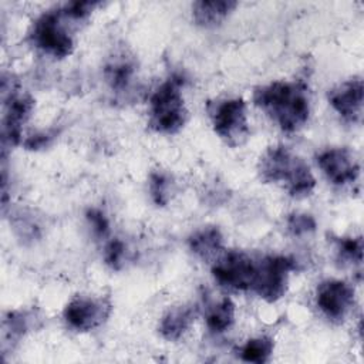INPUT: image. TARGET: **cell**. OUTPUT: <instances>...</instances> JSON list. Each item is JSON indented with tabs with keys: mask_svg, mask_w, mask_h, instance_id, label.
<instances>
[{
	"mask_svg": "<svg viewBox=\"0 0 364 364\" xmlns=\"http://www.w3.org/2000/svg\"><path fill=\"white\" fill-rule=\"evenodd\" d=\"M102 257H104V263L112 269V270H121L124 263H125V257H127V246L125 243L118 239L114 237L111 240H108L104 246L102 250Z\"/></svg>",
	"mask_w": 364,
	"mask_h": 364,
	"instance_id": "obj_23",
	"label": "cell"
},
{
	"mask_svg": "<svg viewBox=\"0 0 364 364\" xmlns=\"http://www.w3.org/2000/svg\"><path fill=\"white\" fill-rule=\"evenodd\" d=\"M262 182L282 185L289 196L304 199L314 192L316 178L303 158L284 145L269 146L257 162Z\"/></svg>",
	"mask_w": 364,
	"mask_h": 364,
	"instance_id": "obj_2",
	"label": "cell"
},
{
	"mask_svg": "<svg viewBox=\"0 0 364 364\" xmlns=\"http://www.w3.org/2000/svg\"><path fill=\"white\" fill-rule=\"evenodd\" d=\"M135 73V61L125 54L112 57L104 67L105 82L115 92H125L132 84Z\"/></svg>",
	"mask_w": 364,
	"mask_h": 364,
	"instance_id": "obj_16",
	"label": "cell"
},
{
	"mask_svg": "<svg viewBox=\"0 0 364 364\" xmlns=\"http://www.w3.org/2000/svg\"><path fill=\"white\" fill-rule=\"evenodd\" d=\"M85 219H87L88 225L91 226L92 233L98 239H105L108 236V233H109V220L101 209L90 208L85 212Z\"/></svg>",
	"mask_w": 364,
	"mask_h": 364,
	"instance_id": "obj_24",
	"label": "cell"
},
{
	"mask_svg": "<svg viewBox=\"0 0 364 364\" xmlns=\"http://www.w3.org/2000/svg\"><path fill=\"white\" fill-rule=\"evenodd\" d=\"M363 249L361 236L336 239L337 262H340L343 266L360 267L363 263Z\"/></svg>",
	"mask_w": 364,
	"mask_h": 364,
	"instance_id": "obj_21",
	"label": "cell"
},
{
	"mask_svg": "<svg viewBox=\"0 0 364 364\" xmlns=\"http://www.w3.org/2000/svg\"><path fill=\"white\" fill-rule=\"evenodd\" d=\"M4 115L1 121V139L3 151L7 146H16L21 141L23 125L31 117L34 109V100L30 94H20L10 91L9 95L3 97Z\"/></svg>",
	"mask_w": 364,
	"mask_h": 364,
	"instance_id": "obj_11",
	"label": "cell"
},
{
	"mask_svg": "<svg viewBox=\"0 0 364 364\" xmlns=\"http://www.w3.org/2000/svg\"><path fill=\"white\" fill-rule=\"evenodd\" d=\"M317 165L328 182L337 186L355 183L360 178V161L355 154L346 146L323 149L316 156Z\"/></svg>",
	"mask_w": 364,
	"mask_h": 364,
	"instance_id": "obj_10",
	"label": "cell"
},
{
	"mask_svg": "<svg viewBox=\"0 0 364 364\" xmlns=\"http://www.w3.org/2000/svg\"><path fill=\"white\" fill-rule=\"evenodd\" d=\"M195 317L196 309L192 306L172 307L162 316L159 321V334L168 341H176L189 331Z\"/></svg>",
	"mask_w": 364,
	"mask_h": 364,
	"instance_id": "obj_14",
	"label": "cell"
},
{
	"mask_svg": "<svg viewBox=\"0 0 364 364\" xmlns=\"http://www.w3.org/2000/svg\"><path fill=\"white\" fill-rule=\"evenodd\" d=\"M189 250L202 260L216 259L223 249V235L218 226H205L188 237Z\"/></svg>",
	"mask_w": 364,
	"mask_h": 364,
	"instance_id": "obj_15",
	"label": "cell"
},
{
	"mask_svg": "<svg viewBox=\"0 0 364 364\" xmlns=\"http://www.w3.org/2000/svg\"><path fill=\"white\" fill-rule=\"evenodd\" d=\"M75 21L65 7H57L41 13L28 31L30 43L41 53L53 58H65L74 51V38L70 26Z\"/></svg>",
	"mask_w": 364,
	"mask_h": 364,
	"instance_id": "obj_4",
	"label": "cell"
},
{
	"mask_svg": "<svg viewBox=\"0 0 364 364\" xmlns=\"http://www.w3.org/2000/svg\"><path fill=\"white\" fill-rule=\"evenodd\" d=\"M274 343L269 336H259L249 338L243 346L237 348V355L242 361L262 364L270 360L273 354Z\"/></svg>",
	"mask_w": 364,
	"mask_h": 364,
	"instance_id": "obj_19",
	"label": "cell"
},
{
	"mask_svg": "<svg viewBox=\"0 0 364 364\" xmlns=\"http://www.w3.org/2000/svg\"><path fill=\"white\" fill-rule=\"evenodd\" d=\"M236 316L235 303L229 297H223L215 303H210L205 313L206 327L216 334L228 331L233 323Z\"/></svg>",
	"mask_w": 364,
	"mask_h": 364,
	"instance_id": "obj_17",
	"label": "cell"
},
{
	"mask_svg": "<svg viewBox=\"0 0 364 364\" xmlns=\"http://www.w3.org/2000/svg\"><path fill=\"white\" fill-rule=\"evenodd\" d=\"M111 313L112 303L108 297L78 294L65 304L63 317L70 328L84 333L102 326Z\"/></svg>",
	"mask_w": 364,
	"mask_h": 364,
	"instance_id": "obj_8",
	"label": "cell"
},
{
	"mask_svg": "<svg viewBox=\"0 0 364 364\" xmlns=\"http://www.w3.org/2000/svg\"><path fill=\"white\" fill-rule=\"evenodd\" d=\"M316 306L333 323H343L355 303L354 287L340 279H326L316 287Z\"/></svg>",
	"mask_w": 364,
	"mask_h": 364,
	"instance_id": "obj_9",
	"label": "cell"
},
{
	"mask_svg": "<svg viewBox=\"0 0 364 364\" xmlns=\"http://www.w3.org/2000/svg\"><path fill=\"white\" fill-rule=\"evenodd\" d=\"M183 78L171 75L149 97V128L158 134L179 132L188 121V108L182 94Z\"/></svg>",
	"mask_w": 364,
	"mask_h": 364,
	"instance_id": "obj_3",
	"label": "cell"
},
{
	"mask_svg": "<svg viewBox=\"0 0 364 364\" xmlns=\"http://www.w3.org/2000/svg\"><path fill=\"white\" fill-rule=\"evenodd\" d=\"M363 92L361 78L347 80L328 91V104L348 124H360L363 119Z\"/></svg>",
	"mask_w": 364,
	"mask_h": 364,
	"instance_id": "obj_12",
	"label": "cell"
},
{
	"mask_svg": "<svg viewBox=\"0 0 364 364\" xmlns=\"http://www.w3.org/2000/svg\"><path fill=\"white\" fill-rule=\"evenodd\" d=\"M316 228H317L316 219L310 213L293 212L287 216V220H286L287 232L296 237L310 235L316 230Z\"/></svg>",
	"mask_w": 364,
	"mask_h": 364,
	"instance_id": "obj_22",
	"label": "cell"
},
{
	"mask_svg": "<svg viewBox=\"0 0 364 364\" xmlns=\"http://www.w3.org/2000/svg\"><path fill=\"white\" fill-rule=\"evenodd\" d=\"M34 321V316L27 310H13L6 314L3 318L1 337H3V348L6 346L16 344L24 334L31 328V323Z\"/></svg>",
	"mask_w": 364,
	"mask_h": 364,
	"instance_id": "obj_18",
	"label": "cell"
},
{
	"mask_svg": "<svg viewBox=\"0 0 364 364\" xmlns=\"http://www.w3.org/2000/svg\"><path fill=\"white\" fill-rule=\"evenodd\" d=\"M253 104L283 132L293 134L310 118L309 88L303 81H273L253 90Z\"/></svg>",
	"mask_w": 364,
	"mask_h": 364,
	"instance_id": "obj_1",
	"label": "cell"
},
{
	"mask_svg": "<svg viewBox=\"0 0 364 364\" xmlns=\"http://www.w3.org/2000/svg\"><path fill=\"white\" fill-rule=\"evenodd\" d=\"M296 269V262L284 255H266L256 259V273L252 291L267 303L280 300L289 286L290 273Z\"/></svg>",
	"mask_w": 364,
	"mask_h": 364,
	"instance_id": "obj_6",
	"label": "cell"
},
{
	"mask_svg": "<svg viewBox=\"0 0 364 364\" xmlns=\"http://www.w3.org/2000/svg\"><path fill=\"white\" fill-rule=\"evenodd\" d=\"M256 273V259L240 250L220 253L212 264V276L222 287L252 291Z\"/></svg>",
	"mask_w": 364,
	"mask_h": 364,
	"instance_id": "obj_7",
	"label": "cell"
},
{
	"mask_svg": "<svg viewBox=\"0 0 364 364\" xmlns=\"http://www.w3.org/2000/svg\"><path fill=\"white\" fill-rule=\"evenodd\" d=\"M206 111L215 134L230 148L242 146L250 136L247 107L243 98H222L209 101Z\"/></svg>",
	"mask_w": 364,
	"mask_h": 364,
	"instance_id": "obj_5",
	"label": "cell"
},
{
	"mask_svg": "<svg viewBox=\"0 0 364 364\" xmlns=\"http://www.w3.org/2000/svg\"><path fill=\"white\" fill-rule=\"evenodd\" d=\"M237 7L232 0H198L192 3V18L203 28L220 26Z\"/></svg>",
	"mask_w": 364,
	"mask_h": 364,
	"instance_id": "obj_13",
	"label": "cell"
},
{
	"mask_svg": "<svg viewBox=\"0 0 364 364\" xmlns=\"http://www.w3.org/2000/svg\"><path fill=\"white\" fill-rule=\"evenodd\" d=\"M148 189L149 196L156 206H166L175 193L173 178L164 171H154L148 179Z\"/></svg>",
	"mask_w": 364,
	"mask_h": 364,
	"instance_id": "obj_20",
	"label": "cell"
}]
</instances>
